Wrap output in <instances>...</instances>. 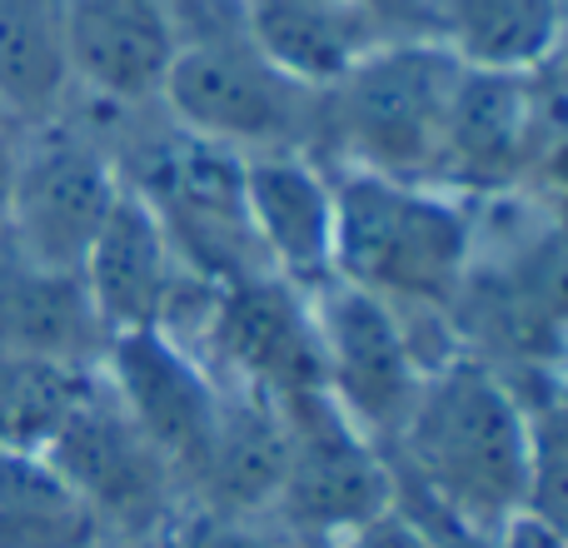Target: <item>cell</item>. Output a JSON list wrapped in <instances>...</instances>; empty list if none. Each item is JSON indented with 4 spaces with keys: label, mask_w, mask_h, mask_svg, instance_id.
<instances>
[{
    "label": "cell",
    "mask_w": 568,
    "mask_h": 548,
    "mask_svg": "<svg viewBox=\"0 0 568 548\" xmlns=\"http://www.w3.org/2000/svg\"><path fill=\"white\" fill-rule=\"evenodd\" d=\"M100 379L115 394L120 409L135 419V429L165 454L190 499L210 459V444H215L230 384L185 339L165 329L110 334L105 354H100Z\"/></svg>",
    "instance_id": "cell-11"
},
{
    "label": "cell",
    "mask_w": 568,
    "mask_h": 548,
    "mask_svg": "<svg viewBox=\"0 0 568 548\" xmlns=\"http://www.w3.org/2000/svg\"><path fill=\"white\" fill-rule=\"evenodd\" d=\"M539 429L484 354H444L424 374L399 434L384 444L399 489L424 494L469 529L499 539L534 509Z\"/></svg>",
    "instance_id": "cell-1"
},
{
    "label": "cell",
    "mask_w": 568,
    "mask_h": 548,
    "mask_svg": "<svg viewBox=\"0 0 568 548\" xmlns=\"http://www.w3.org/2000/svg\"><path fill=\"white\" fill-rule=\"evenodd\" d=\"M120 175L150 205L195 280L230 284L245 274H270L245 220V155L170 125L145 145L140 170Z\"/></svg>",
    "instance_id": "cell-7"
},
{
    "label": "cell",
    "mask_w": 568,
    "mask_h": 548,
    "mask_svg": "<svg viewBox=\"0 0 568 548\" xmlns=\"http://www.w3.org/2000/svg\"><path fill=\"white\" fill-rule=\"evenodd\" d=\"M245 220L260 265L314 294L334 280V175L314 150L245 155Z\"/></svg>",
    "instance_id": "cell-13"
},
{
    "label": "cell",
    "mask_w": 568,
    "mask_h": 548,
    "mask_svg": "<svg viewBox=\"0 0 568 548\" xmlns=\"http://www.w3.org/2000/svg\"><path fill=\"white\" fill-rule=\"evenodd\" d=\"M70 85L105 105H160L180 26L170 0H60Z\"/></svg>",
    "instance_id": "cell-14"
},
{
    "label": "cell",
    "mask_w": 568,
    "mask_h": 548,
    "mask_svg": "<svg viewBox=\"0 0 568 548\" xmlns=\"http://www.w3.org/2000/svg\"><path fill=\"white\" fill-rule=\"evenodd\" d=\"M314 339H320L324 394L359 424L369 439L389 444L419 394L424 374L439 359L419 354L414 319L389 309L384 300L329 280L310 294Z\"/></svg>",
    "instance_id": "cell-9"
},
{
    "label": "cell",
    "mask_w": 568,
    "mask_h": 548,
    "mask_svg": "<svg viewBox=\"0 0 568 548\" xmlns=\"http://www.w3.org/2000/svg\"><path fill=\"white\" fill-rule=\"evenodd\" d=\"M529 170H534L529 80L509 75V70H464L434 185L474 205L479 195H504Z\"/></svg>",
    "instance_id": "cell-15"
},
{
    "label": "cell",
    "mask_w": 568,
    "mask_h": 548,
    "mask_svg": "<svg viewBox=\"0 0 568 548\" xmlns=\"http://www.w3.org/2000/svg\"><path fill=\"white\" fill-rule=\"evenodd\" d=\"M494 548H568V534L559 524H549L544 514H519V519L509 524V529H499V539Z\"/></svg>",
    "instance_id": "cell-23"
},
{
    "label": "cell",
    "mask_w": 568,
    "mask_h": 548,
    "mask_svg": "<svg viewBox=\"0 0 568 548\" xmlns=\"http://www.w3.org/2000/svg\"><path fill=\"white\" fill-rule=\"evenodd\" d=\"M125 195L120 160L70 125H45L16 145L0 240L26 260L80 274V260Z\"/></svg>",
    "instance_id": "cell-8"
},
{
    "label": "cell",
    "mask_w": 568,
    "mask_h": 548,
    "mask_svg": "<svg viewBox=\"0 0 568 548\" xmlns=\"http://www.w3.org/2000/svg\"><path fill=\"white\" fill-rule=\"evenodd\" d=\"M10 125H16V120H10V115H6V110H0V135H6V130H10Z\"/></svg>",
    "instance_id": "cell-24"
},
{
    "label": "cell",
    "mask_w": 568,
    "mask_h": 548,
    "mask_svg": "<svg viewBox=\"0 0 568 548\" xmlns=\"http://www.w3.org/2000/svg\"><path fill=\"white\" fill-rule=\"evenodd\" d=\"M105 344L110 334L80 274L36 265L0 240V354L95 369Z\"/></svg>",
    "instance_id": "cell-16"
},
{
    "label": "cell",
    "mask_w": 568,
    "mask_h": 548,
    "mask_svg": "<svg viewBox=\"0 0 568 548\" xmlns=\"http://www.w3.org/2000/svg\"><path fill=\"white\" fill-rule=\"evenodd\" d=\"M95 379L100 364L80 369V364L0 354V449H45L70 409L95 389Z\"/></svg>",
    "instance_id": "cell-20"
},
{
    "label": "cell",
    "mask_w": 568,
    "mask_h": 548,
    "mask_svg": "<svg viewBox=\"0 0 568 548\" xmlns=\"http://www.w3.org/2000/svg\"><path fill=\"white\" fill-rule=\"evenodd\" d=\"M80 280H85V294L95 304L105 334H130V329L180 334L200 314L205 294L215 290V284L195 280L185 270V260L175 255L160 220L150 215V205L130 185L115 200L95 245L80 260Z\"/></svg>",
    "instance_id": "cell-12"
},
{
    "label": "cell",
    "mask_w": 568,
    "mask_h": 548,
    "mask_svg": "<svg viewBox=\"0 0 568 548\" xmlns=\"http://www.w3.org/2000/svg\"><path fill=\"white\" fill-rule=\"evenodd\" d=\"M284 414V469L265 519L304 548H334L394 504V464L324 389L294 394Z\"/></svg>",
    "instance_id": "cell-5"
},
{
    "label": "cell",
    "mask_w": 568,
    "mask_h": 548,
    "mask_svg": "<svg viewBox=\"0 0 568 548\" xmlns=\"http://www.w3.org/2000/svg\"><path fill=\"white\" fill-rule=\"evenodd\" d=\"M334 548H434V544L424 539V529L399 509V504H389L379 519L359 524V529L344 534V539L334 544Z\"/></svg>",
    "instance_id": "cell-22"
},
{
    "label": "cell",
    "mask_w": 568,
    "mask_h": 548,
    "mask_svg": "<svg viewBox=\"0 0 568 548\" xmlns=\"http://www.w3.org/2000/svg\"><path fill=\"white\" fill-rule=\"evenodd\" d=\"M165 548H304L300 539L270 519H240V514H200L190 509L175 524Z\"/></svg>",
    "instance_id": "cell-21"
},
{
    "label": "cell",
    "mask_w": 568,
    "mask_h": 548,
    "mask_svg": "<svg viewBox=\"0 0 568 548\" xmlns=\"http://www.w3.org/2000/svg\"><path fill=\"white\" fill-rule=\"evenodd\" d=\"M334 175V280L384 300L404 319L454 314L479 260L474 205L419 180Z\"/></svg>",
    "instance_id": "cell-2"
},
{
    "label": "cell",
    "mask_w": 568,
    "mask_h": 548,
    "mask_svg": "<svg viewBox=\"0 0 568 548\" xmlns=\"http://www.w3.org/2000/svg\"><path fill=\"white\" fill-rule=\"evenodd\" d=\"M160 110L185 135L225 145L235 155H260V150H314L320 95L290 80L255 45L230 0L225 26L220 20L180 26L175 60L160 85Z\"/></svg>",
    "instance_id": "cell-4"
},
{
    "label": "cell",
    "mask_w": 568,
    "mask_h": 548,
    "mask_svg": "<svg viewBox=\"0 0 568 548\" xmlns=\"http://www.w3.org/2000/svg\"><path fill=\"white\" fill-rule=\"evenodd\" d=\"M40 454L85 499L105 539H125L130 548L165 544L175 524L190 514L180 474L135 429V419L115 404L105 379H95V389L70 409V419Z\"/></svg>",
    "instance_id": "cell-6"
},
{
    "label": "cell",
    "mask_w": 568,
    "mask_h": 548,
    "mask_svg": "<svg viewBox=\"0 0 568 548\" xmlns=\"http://www.w3.org/2000/svg\"><path fill=\"white\" fill-rule=\"evenodd\" d=\"M65 90V6L0 0V110L10 120H50Z\"/></svg>",
    "instance_id": "cell-19"
},
{
    "label": "cell",
    "mask_w": 568,
    "mask_h": 548,
    "mask_svg": "<svg viewBox=\"0 0 568 548\" xmlns=\"http://www.w3.org/2000/svg\"><path fill=\"white\" fill-rule=\"evenodd\" d=\"M140 548H165V544H140Z\"/></svg>",
    "instance_id": "cell-25"
},
{
    "label": "cell",
    "mask_w": 568,
    "mask_h": 548,
    "mask_svg": "<svg viewBox=\"0 0 568 548\" xmlns=\"http://www.w3.org/2000/svg\"><path fill=\"white\" fill-rule=\"evenodd\" d=\"M429 40L469 70L529 75L568 35V0H414Z\"/></svg>",
    "instance_id": "cell-17"
},
{
    "label": "cell",
    "mask_w": 568,
    "mask_h": 548,
    "mask_svg": "<svg viewBox=\"0 0 568 548\" xmlns=\"http://www.w3.org/2000/svg\"><path fill=\"white\" fill-rule=\"evenodd\" d=\"M105 529L40 449H0V548H105Z\"/></svg>",
    "instance_id": "cell-18"
},
{
    "label": "cell",
    "mask_w": 568,
    "mask_h": 548,
    "mask_svg": "<svg viewBox=\"0 0 568 548\" xmlns=\"http://www.w3.org/2000/svg\"><path fill=\"white\" fill-rule=\"evenodd\" d=\"M464 60L429 35L384 40L349 65L314 110V155L329 170L434 185Z\"/></svg>",
    "instance_id": "cell-3"
},
{
    "label": "cell",
    "mask_w": 568,
    "mask_h": 548,
    "mask_svg": "<svg viewBox=\"0 0 568 548\" xmlns=\"http://www.w3.org/2000/svg\"><path fill=\"white\" fill-rule=\"evenodd\" d=\"M175 339H185L225 384L255 389L275 404L324 389L310 294L280 274L215 284Z\"/></svg>",
    "instance_id": "cell-10"
}]
</instances>
